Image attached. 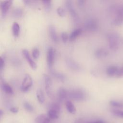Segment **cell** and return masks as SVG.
Returning <instances> with one entry per match:
<instances>
[{
	"label": "cell",
	"mask_w": 123,
	"mask_h": 123,
	"mask_svg": "<svg viewBox=\"0 0 123 123\" xmlns=\"http://www.w3.org/2000/svg\"><path fill=\"white\" fill-rule=\"evenodd\" d=\"M110 49L112 50L118 49L120 43V35L116 32H111L107 34Z\"/></svg>",
	"instance_id": "obj_1"
},
{
	"label": "cell",
	"mask_w": 123,
	"mask_h": 123,
	"mask_svg": "<svg viewBox=\"0 0 123 123\" xmlns=\"http://www.w3.org/2000/svg\"><path fill=\"white\" fill-rule=\"evenodd\" d=\"M68 96L70 98L74 100L81 101L86 98V94L82 89L74 88L68 92Z\"/></svg>",
	"instance_id": "obj_2"
},
{
	"label": "cell",
	"mask_w": 123,
	"mask_h": 123,
	"mask_svg": "<svg viewBox=\"0 0 123 123\" xmlns=\"http://www.w3.org/2000/svg\"><path fill=\"white\" fill-rule=\"evenodd\" d=\"M55 57V50L52 47H49L47 51V62L48 67L50 71H53L52 67L54 62Z\"/></svg>",
	"instance_id": "obj_3"
},
{
	"label": "cell",
	"mask_w": 123,
	"mask_h": 123,
	"mask_svg": "<svg viewBox=\"0 0 123 123\" xmlns=\"http://www.w3.org/2000/svg\"><path fill=\"white\" fill-rule=\"evenodd\" d=\"M84 28L89 32L96 31L98 28V23L97 20L94 18H89L84 23Z\"/></svg>",
	"instance_id": "obj_4"
},
{
	"label": "cell",
	"mask_w": 123,
	"mask_h": 123,
	"mask_svg": "<svg viewBox=\"0 0 123 123\" xmlns=\"http://www.w3.org/2000/svg\"><path fill=\"white\" fill-rule=\"evenodd\" d=\"M65 5L74 21L77 23L79 21V18L72 1L70 0H66Z\"/></svg>",
	"instance_id": "obj_5"
},
{
	"label": "cell",
	"mask_w": 123,
	"mask_h": 123,
	"mask_svg": "<svg viewBox=\"0 0 123 123\" xmlns=\"http://www.w3.org/2000/svg\"><path fill=\"white\" fill-rule=\"evenodd\" d=\"M32 85L33 80L31 77L28 74H26L22 82L21 89L23 92H27L31 87Z\"/></svg>",
	"instance_id": "obj_6"
},
{
	"label": "cell",
	"mask_w": 123,
	"mask_h": 123,
	"mask_svg": "<svg viewBox=\"0 0 123 123\" xmlns=\"http://www.w3.org/2000/svg\"><path fill=\"white\" fill-rule=\"evenodd\" d=\"M44 80L46 92L49 97H51L52 96V83L51 79L49 75L44 74Z\"/></svg>",
	"instance_id": "obj_7"
},
{
	"label": "cell",
	"mask_w": 123,
	"mask_h": 123,
	"mask_svg": "<svg viewBox=\"0 0 123 123\" xmlns=\"http://www.w3.org/2000/svg\"><path fill=\"white\" fill-rule=\"evenodd\" d=\"M22 54L26 60L27 61L30 67L34 70L36 69L37 68V65L36 63L34 61V60L32 59L28 51L26 49H24L22 50Z\"/></svg>",
	"instance_id": "obj_8"
},
{
	"label": "cell",
	"mask_w": 123,
	"mask_h": 123,
	"mask_svg": "<svg viewBox=\"0 0 123 123\" xmlns=\"http://www.w3.org/2000/svg\"><path fill=\"white\" fill-rule=\"evenodd\" d=\"M12 4V0H5L0 2V10L1 15L3 17H4Z\"/></svg>",
	"instance_id": "obj_9"
},
{
	"label": "cell",
	"mask_w": 123,
	"mask_h": 123,
	"mask_svg": "<svg viewBox=\"0 0 123 123\" xmlns=\"http://www.w3.org/2000/svg\"><path fill=\"white\" fill-rule=\"evenodd\" d=\"M111 12L115 14V16H118L123 19V4L113 6L110 8Z\"/></svg>",
	"instance_id": "obj_10"
},
{
	"label": "cell",
	"mask_w": 123,
	"mask_h": 123,
	"mask_svg": "<svg viewBox=\"0 0 123 123\" xmlns=\"http://www.w3.org/2000/svg\"><path fill=\"white\" fill-rule=\"evenodd\" d=\"M65 63L68 67L72 70L77 71L80 69V65L70 58H67L66 59Z\"/></svg>",
	"instance_id": "obj_11"
},
{
	"label": "cell",
	"mask_w": 123,
	"mask_h": 123,
	"mask_svg": "<svg viewBox=\"0 0 123 123\" xmlns=\"http://www.w3.org/2000/svg\"><path fill=\"white\" fill-rule=\"evenodd\" d=\"M49 33L51 40L56 43L58 41V38L57 36V34L56 33V31L55 27L52 25H50L49 27Z\"/></svg>",
	"instance_id": "obj_12"
},
{
	"label": "cell",
	"mask_w": 123,
	"mask_h": 123,
	"mask_svg": "<svg viewBox=\"0 0 123 123\" xmlns=\"http://www.w3.org/2000/svg\"><path fill=\"white\" fill-rule=\"evenodd\" d=\"M67 96L68 92L66 91V90L64 88L60 87L57 93V97L59 100L60 101H62L66 98Z\"/></svg>",
	"instance_id": "obj_13"
},
{
	"label": "cell",
	"mask_w": 123,
	"mask_h": 123,
	"mask_svg": "<svg viewBox=\"0 0 123 123\" xmlns=\"http://www.w3.org/2000/svg\"><path fill=\"white\" fill-rule=\"evenodd\" d=\"M109 54L108 50L104 48H99L96 50L95 52V56L98 58H101L106 57Z\"/></svg>",
	"instance_id": "obj_14"
},
{
	"label": "cell",
	"mask_w": 123,
	"mask_h": 123,
	"mask_svg": "<svg viewBox=\"0 0 123 123\" xmlns=\"http://www.w3.org/2000/svg\"><path fill=\"white\" fill-rule=\"evenodd\" d=\"M1 88L3 91L6 94L12 95L13 93V89L11 86L8 83L5 82H3L1 86Z\"/></svg>",
	"instance_id": "obj_15"
},
{
	"label": "cell",
	"mask_w": 123,
	"mask_h": 123,
	"mask_svg": "<svg viewBox=\"0 0 123 123\" xmlns=\"http://www.w3.org/2000/svg\"><path fill=\"white\" fill-rule=\"evenodd\" d=\"M118 69V67L116 66H111L107 69L106 73L109 76H116Z\"/></svg>",
	"instance_id": "obj_16"
},
{
	"label": "cell",
	"mask_w": 123,
	"mask_h": 123,
	"mask_svg": "<svg viewBox=\"0 0 123 123\" xmlns=\"http://www.w3.org/2000/svg\"><path fill=\"white\" fill-rule=\"evenodd\" d=\"M65 106L67 110L71 114H74L76 112V109L74 105V104L70 100H67L66 101Z\"/></svg>",
	"instance_id": "obj_17"
},
{
	"label": "cell",
	"mask_w": 123,
	"mask_h": 123,
	"mask_svg": "<svg viewBox=\"0 0 123 123\" xmlns=\"http://www.w3.org/2000/svg\"><path fill=\"white\" fill-rule=\"evenodd\" d=\"M20 27L17 22H14L12 25V32L14 37H18L20 34Z\"/></svg>",
	"instance_id": "obj_18"
},
{
	"label": "cell",
	"mask_w": 123,
	"mask_h": 123,
	"mask_svg": "<svg viewBox=\"0 0 123 123\" xmlns=\"http://www.w3.org/2000/svg\"><path fill=\"white\" fill-rule=\"evenodd\" d=\"M36 96L38 101L40 103L42 104L44 103L45 101V97L42 89L40 88H38L37 89L36 92Z\"/></svg>",
	"instance_id": "obj_19"
},
{
	"label": "cell",
	"mask_w": 123,
	"mask_h": 123,
	"mask_svg": "<svg viewBox=\"0 0 123 123\" xmlns=\"http://www.w3.org/2000/svg\"><path fill=\"white\" fill-rule=\"evenodd\" d=\"M82 33V30L80 28H77L74 29L72 32L71 33L70 36L69 37V39L70 41L74 40Z\"/></svg>",
	"instance_id": "obj_20"
},
{
	"label": "cell",
	"mask_w": 123,
	"mask_h": 123,
	"mask_svg": "<svg viewBox=\"0 0 123 123\" xmlns=\"http://www.w3.org/2000/svg\"><path fill=\"white\" fill-rule=\"evenodd\" d=\"M59 112L54 110L49 109L48 112V117L50 119H56L59 117Z\"/></svg>",
	"instance_id": "obj_21"
},
{
	"label": "cell",
	"mask_w": 123,
	"mask_h": 123,
	"mask_svg": "<svg viewBox=\"0 0 123 123\" xmlns=\"http://www.w3.org/2000/svg\"><path fill=\"white\" fill-rule=\"evenodd\" d=\"M50 73L52 75L55 76V78H56L57 79L59 80L60 81H62V82H63L65 81V76L63 74H62L61 73L55 72L53 70L51 72H50Z\"/></svg>",
	"instance_id": "obj_22"
},
{
	"label": "cell",
	"mask_w": 123,
	"mask_h": 123,
	"mask_svg": "<svg viewBox=\"0 0 123 123\" xmlns=\"http://www.w3.org/2000/svg\"><path fill=\"white\" fill-rule=\"evenodd\" d=\"M23 11L20 8H16L14 9L12 12V16L16 18H19L23 15Z\"/></svg>",
	"instance_id": "obj_23"
},
{
	"label": "cell",
	"mask_w": 123,
	"mask_h": 123,
	"mask_svg": "<svg viewBox=\"0 0 123 123\" xmlns=\"http://www.w3.org/2000/svg\"><path fill=\"white\" fill-rule=\"evenodd\" d=\"M112 24L116 26L121 25L123 24V19L118 16H115L112 21Z\"/></svg>",
	"instance_id": "obj_24"
},
{
	"label": "cell",
	"mask_w": 123,
	"mask_h": 123,
	"mask_svg": "<svg viewBox=\"0 0 123 123\" xmlns=\"http://www.w3.org/2000/svg\"><path fill=\"white\" fill-rule=\"evenodd\" d=\"M110 104L113 107L123 108V103L119 101H117L115 100H111L110 101Z\"/></svg>",
	"instance_id": "obj_25"
},
{
	"label": "cell",
	"mask_w": 123,
	"mask_h": 123,
	"mask_svg": "<svg viewBox=\"0 0 123 123\" xmlns=\"http://www.w3.org/2000/svg\"><path fill=\"white\" fill-rule=\"evenodd\" d=\"M23 105H24V107L25 108V109L29 111V112H32L34 111V108L32 106V105L30 103H29L27 101H25L24 102V104H23Z\"/></svg>",
	"instance_id": "obj_26"
},
{
	"label": "cell",
	"mask_w": 123,
	"mask_h": 123,
	"mask_svg": "<svg viewBox=\"0 0 123 123\" xmlns=\"http://www.w3.org/2000/svg\"><path fill=\"white\" fill-rule=\"evenodd\" d=\"M111 112L115 116L123 118V111L117 109H112Z\"/></svg>",
	"instance_id": "obj_27"
},
{
	"label": "cell",
	"mask_w": 123,
	"mask_h": 123,
	"mask_svg": "<svg viewBox=\"0 0 123 123\" xmlns=\"http://www.w3.org/2000/svg\"><path fill=\"white\" fill-rule=\"evenodd\" d=\"M39 54H40V52H39V49L37 48H35L33 49L32 52V57L34 59H37L39 57Z\"/></svg>",
	"instance_id": "obj_28"
},
{
	"label": "cell",
	"mask_w": 123,
	"mask_h": 123,
	"mask_svg": "<svg viewBox=\"0 0 123 123\" xmlns=\"http://www.w3.org/2000/svg\"><path fill=\"white\" fill-rule=\"evenodd\" d=\"M45 8L46 11H48L50 9L51 5V0H44L42 1Z\"/></svg>",
	"instance_id": "obj_29"
},
{
	"label": "cell",
	"mask_w": 123,
	"mask_h": 123,
	"mask_svg": "<svg viewBox=\"0 0 123 123\" xmlns=\"http://www.w3.org/2000/svg\"><path fill=\"white\" fill-rule=\"evenodd\" d=\"M57 12L61 17H63L65 15V11L62 7H59L57 9Z\"/></svg>",
	"instance_id": "obj_30"
},
{
	"label": "cell",
	"mask_w": 123,
	"mask_h": 123,
	"mask_svg": "<svg viewBox=\"0 0 123 123\" xmlns=\"http://www.w3.org/2000/svg\"><path fill=\"white\" fill-rule=\"evenodd\" d=\"M46 117L45 114H41L37 117L36 119V122L37 123H43Z\"/></svg>",
	"instance_id": "obj_31"
},
{
	"label": "cell",
	"mask_w": 123,
	"mask_h": 123,
	"mask_svg": "<svg viewBox=\"0 0 123 123\" xmlns=\"http://www.w3.org/2000/svg\"><path fill=\"white\" fill-rule=\"evenodd\" d=\"M50 109L54 110L56 111H57V112L60 113V106L59 104L58 103H53L52 104H51Z\"/></svg>",
	"instance_id": "obj_32"
},
{
	"label": "cell",
	"mask_w": 123,
	"mask_h": 123,
	"mask_svg": "<svg viewBox=\"0 0 123 123\" xmlns=\"http://www.w3.org/2000/svg\"><path fill=\"white\" fill-rule=\"evenodd\" d=\"M61 38L64 43H66L68 39V35L66 32H62L61 34Z\"/></svg>",
	"instance_id": "obj_33"
},
{
	"label": "cell",
	"mask_w": 123,
	"mask_h": 123,
	"mask_svg": "<svg viewBox=\"0 0 123 123\" xmlns=\"http://www.w3.org/2000/svg\"><path fill=\"white\" fill-rule=\"evenodd\" d=\"M5 62V59L4 57L1 56L0 58V70L1 71L4 68Z\"/></svg>",
	"instance_id": "obj_34"
},
{
	"label": "cell",
	"mask_w": 123,
	"mask_h": 123,
	"mask_svg": "<svg viewBox=\"0 0 123 123\" xmlns=\"http://www.w3.org/2000/svg\"><path fill=\"white\" fill-rule=\"evenodd\" d=\"M116 76L117 77H121L123 76V67L118 69L116 74Z\"/></svg>",
	"instance_id": "obj_35"
},
{
	"label": "cell",
	"mask_w": 123,
	"mask_h": 123,
	"mask_svg": "<svg viewBox=\"0 0 123 123\" xmlns=\"http://www.w3.org/2000/svg\"><path fill=\"white\" fill-rule=\"evenodd\" d=\"M77 3L78 5L80 7H82L84 5V4L85 3V1L83 0H79L77 1Z\"/></svg>",
	"instance_id": "obj_36"
},
{
	"label": "cell",
	"mask_w": 123,
	"mask_h": 123,
	"mask_svg": "<svg viewBox=\"0 0 123 123\" xmlns=\"http://www.w3.org/2000/svg\"><path fill=\"white\" fill-rule=\"evenodd\" d=\"M10 111H11L12 113H16L18 112V108H17L16 107H12L10 108Z\"/></svg>",
	"instance_id": "obj_37"
},
{
	"label": "cell",
	"mask_w": 123,
	"mask_h": 123,
	"mask_svg": "<svg viewBox=\"0 0 123 123\" xmlns=\"http://www.w3.org/2000/svg\"><path fill=\"white\" fill-rule=\"evenodd\" d=\"M50 123V119L48 117H46L44 119L43 123Z\"/></svg>",
	"instance_id": "obj_38"
},
{
	"label": "cell",
	"mask_w": 123,
	"mask_h": 123,
	"mask_svg": "<svg viewBox=\"0 0 123 123\" xmlns=\"http://www.w3.org/2000/svg\"><path fill=\"white\" fill-rule=\"evenodd\" d=\"M88 123H105L102 121H94V122H89Z\"/></svg>",
	"instance_id": "obj_39"
},
{
	"label": "cell",
	"mask_w": 123,
	"mask_h": 123,
	"mask_svg": "<svg viewBox=\"0 0 123 123\" xmlns=\"http://www.w3.org/2000/svg\"><path fill=\"white\" fill-rule=\"evenodd\" d=\"M3 113V111H2V110H0V116H2Z\"/></svg>",
	"instance_id": "obj_40"
},
{
	"label": "cell",
	"mask_w": 123,
	"mask_h": 123,
	"mask_svg": "<svg viewBox=\"0 0 123 123\" xmlns=\"http://www.w3.org/2000/svg\"></svg>",
	"instance_id": "obj_41"
}]
</instances>
